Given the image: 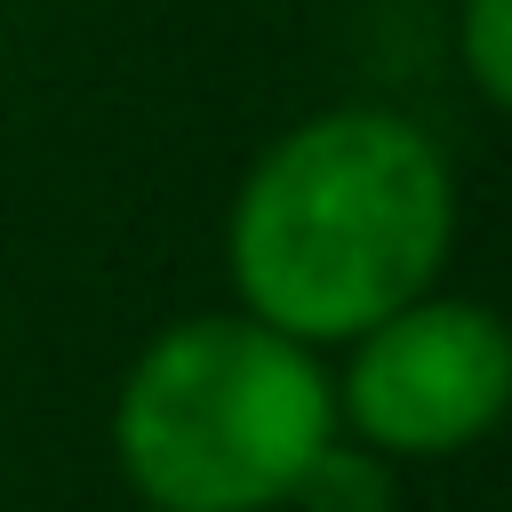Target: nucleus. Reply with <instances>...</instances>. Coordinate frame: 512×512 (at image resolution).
I'll list each match as a JSON object with an SVG mask.
<instances>
[{"instance_id":"1","label":"nucleus","mask_w":512,"mask_h":512,"mask_svg":"<svg viewBox=\"0 0 512 512\" xmlns=\"http://www.w3.org/2000/svg\"><path fill=\"white\" fill-rule=\"evenodd\" d=\"M456 256V168L392 104H320L288 120L224 200L232 304L312 352L352 344Z\"/></svg>"},{"instance_id":"2","label":"nucleus","mask_w":512,"mask_h":512,"mask_svg":"<svg viewBox=\"0 0 512 512\" xmlns=\"http://www.w3.org/2000/svg\"><path fill=\"white\" fill-rule=\"evenodd\" d=\"M328 440V352L240 304L152 328L112 392V464L152 512H288Z\"/></svg>"},{"instance_id":"3","label":"nucleus","mask_w":512,"mask_h":512,"mask_svg":"<svg viewBox=\"0 0 512 512\" xmlns=\"http://www.w3.org/2000/svg\"><path fill=\"white\" fill-rule=\"evenodd\" d=\"M336 432L384 464L480 448L512 416V320L488 296L424 288L352 344H336Z\"/></svg>"},{"instance_id":"4","label":"nucleus","mask_w":512,"mask_h":512,"mask_svg":"<svg viewBox=\"0 0 512 512\" xmlns=\"http://www.w3.org/2000/svg\"><path fill=\"white\" fill-rule=\"evenodd\" d=\"M288 512H392V464H384L376 448H360V440L336 432V440L312 456V472L296 480Z\"/></svg>"},{"instance_id":"5","label":"nucleus","mask_w":512,"mask_h":512,"mask_svg":"<svg viewBox=\"0 0 512 512\" xmlns=\"http://www.w3.org/2000/svg\"><path fill=\"white\" fill-rule=\"evenodd\" d=\"M448 40H456L464 88H472L496 120H512V0H456Z\"/></svg>"}]
</instances>
